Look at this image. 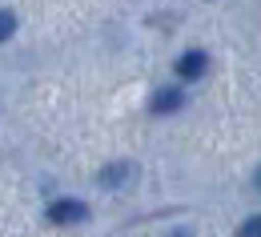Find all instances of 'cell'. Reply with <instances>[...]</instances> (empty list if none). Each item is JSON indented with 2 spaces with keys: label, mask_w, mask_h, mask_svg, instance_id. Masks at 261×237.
Here are the masks:
<instances>
[{
  "label": "cell",
  "mask_w": 261,
  "mask_h": 237,
  "mask_svg": "<svg viewBox=\"0 0 261 237\" xmlns=\"http://www.w3.org/2000/svg\"><path fill=\"white\" fill-rule=\"evenodd\" d=\"M12 33H16V16L8 8H0V40H8Z\"/></svg>",
  "instance_id": "5"
},
{
  "label": "cell",
  "mask_w": 261,
  "mask_h": 237,
  "mask_svg": "<svg viewBox=\"0 0 261 237\" xmlns=\"http://www.w3.org/2000/svg\"><path fill=\"white\" fill-rule=\"evenodd\" d=\"M169 237H189V233H169Z\"/></svg>",
  "instance_id": "8"
},
{
  "label": "cell",
  "mask_w": 261,
  "mask_h": 237,
  "mask_svg": "<svg viewBox=\"0 0 261 237\" xmlns=\"http://www.w3.org/2000/svg\"><path fill=\"white\" fill-rule=\"evenodd\" d=\"M237 237H261V213H253L249 221H241V229H237Z\"/></svg>",
  "instance_id": "6"
},
{
  "label": "cell",
  "mask_w": 261,
  "mask_h": 237,
  "mask_svg": "<svg viewBox=\"0 0 261 237\" xmlns=\"http://www.w3.org/2000/svg\"><path fill=\"white\" fill-rule=\"evenodd\" d=\"M85 217H89V205H85V201L65 197V201L48 205V221H53V225H76V221H85Z\"/></svg>",
  "instance_id": "1"
},
{
  "label": "cell",
  "mask_w": 261,
  "mask_h": 237,
  "mask_svg": "<svg viewBox=\"0 0 261 237\" xmlns=\"http://www.w3.org/2000/svg\"><path fill=\"white\" fill-rule=\"evenodd\" d=\"M209 72V52H201V48H189L181 61H177V76L181 81H197V76H205Z\"/></svg>",
  "instance_id": "2"
},
{
  "label": "cell",
  "mask_w": 261,
  "mask_h": 237,
  "mask_svg": "<svg viewBox=\"0 0 261 237\" xmlns=\"http://www.w3.org/2000/svg\"><path fill=\"white\" fill-rule=\"evenodd\" d=\"M181 104H185V93H181V89H161V93L153 97V104H149V109H153L157 117H165V113H177Z\"/></svg>",
  "instance_id": "4"
},
{
  "label": "cell",
  "mask_w": 261,
  "mask_h": 237,
  "mask_svg": "<svg viewBox=\"0 0 261 237\" xmlns=\"http://www.w3.org/2000/svg\"><path fill=\"white\" fill-rule=\"evenodd\" d=\"M133 165L129 161H117V165H109V169H100V185H105V189H121V185H129L133 181Z\"/></svg>",
  "instance_id": "3"
},
{
  "label": "cell",
  "mask_w": 261,
  "mask_h": 237,
  "mask_svg": "<svg viewBox=\"0 0 261 237\" xmlns=\"http://www.w3.org/2000/svg\"><path fill=\"white\" fill-rule=\"evenodd\" d=\"M253 181H257V189H261V169H257V177H253Z\"/></svg>",
  "instance_id": "7"
}]
</instances>
